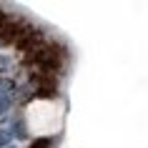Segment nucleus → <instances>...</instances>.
<instances>
[{"label":"nucleus","mask_w":148,"mask_h":148,"mask_svg":"<svg viewBox=\"0 0 148 148\" xmlns=\"http://www.w3.org/2000/svg\"><path fill=\"white\" fill-rule=\"evenodd\" d=\"M25 123H28L30 136H38V138L53 136V133L60 131V123H63L60 106L53 101H45V98H38L25 110Z\"/></svg>","instance_id":"obj_1"}]
</instances>
